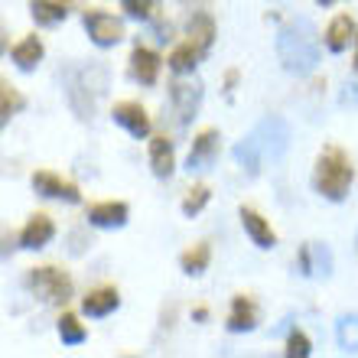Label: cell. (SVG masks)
<instances>
[{
    "instance_id": "4316f807",
    "label": "cell",
    "mask_w": 358,
    "mask_h": 358,
    "mask_svg": "<svg viewBox=\"0 0 358 358\" xmlns=\"http://www.w3.org/2000/svg\"><path fill=\"white\" fill-rule=\"evenodd\" d=\"M85 326L72 316V313H62V320H59V339L66 342V345H82L85 342Z\"/></svg>"
},
{
    "instance_id": "8992f818",
    "label": "cell",
    "mask_w": 358,
    "mask_h": 358,
    "mask_svg": "<svg viewBox=\"0 0 358 358\" xmlns=\"http://www.w3.org/2000/svg\"><path fill=\"white\" fill-rule=\"evenodd\" d=\"M170 101H173V111H176L179 124H189L199 114V104H202V82L192 72L179 76L170 88Z\"/></svg>"
},
{
    "instance_id": "d4e9b609",
    "label": "cell",
    "mask_w": 358,
    "mask_h": 358,
    "mask_svg": "<svg viewBox=\"0 0 358 358\" xmlns=\"http://www.w3.org/2000/svg\"><path fill=\"white\" fill-rule=\"evenodd\" d=\"M336 342H339L342 352H358V313H349V316H339L336 322Z\"/></svg>"
},
{
    "instance_id": "5b68a950",
    "label": "cell",
    "mask_w": 358,
    "mask_h": 358,
    "mask_svg": "<svg viewBox=\"0 0 358 358\" xmlns=\"http://www.w3.org/2000/svg\"><path fill=\"white\" fill-rule=\"evenodd\" d=\"M27 287L46 303H66L72 296V280L69 273L56 271V267H36L27 273Z\"/></svg>"
},
{
    "instance_id": "ac0fdd59",
    "label": "cell",
    "mask_w": 358,
    "mask_h": 358,
    "mask_svg": "<svg viewBox=\"0 0 358 358\" xmlns=\"http://www.w3.org/2000/svg\"><path fill=\"white\" fill-rule=\"evenodd\" d=\"M117 306H121V296H117L114 287H98V290H92L85 300H82V310H85V316H92V320H101V316L114 313Z\"/></svg>"
},
{
    "instance_id": "f546056e",
    "label": "cell",
    "mask_w": 358,
    "mask_h": 358,
    "mask_svg": "<svg viewBox=\"0 0 358 358\" xmlns=\"http://www.w3.org/2000/svg\"><path fill=\"white\" fill-rule=\"evenodd\" d=\"M310 352H313L310 339H306V336H303L300 329L290 332V339H287V355H290V358H306Z\"/></svg>"
},
{
    "instance_id": "4dcf8cb0",
    "label": "cell",
    "mask_w": 358,
    "mask_h": 358,
    "mask_svg": "<svg viewBox=\"0 0 358 358\" xmlns=\"http://www.w3.org/2000/svg\"><path fill=\"white\" fill-rule=\"evenodd\" d=\"M121 7L127 10V17L134 20H147L153 10V0H121Z\"/></svg>"
},
{
    "instance_id": "603a6c76",
    "label": "cell",
    "mask_w": 358,
    "mask_h": 358,
    "mask_svg": "<svg viewBox=\"0 0 358 358\" xmlns=\"http://www.w3.org/2000/svg\"><path fill=\"white\" fill-rule=\"evenodd\" d=\"M189 43H196L202 49V56L212 49V43H215V23H212L208 13H199V17L189 20Z\"/></svg>"
},
{
    "instance_id": "277c9868",
    "label": "cell",
    "mask_w": 358,
    "mask_h": 358,
    "mask_svg": "<svg viewBox=\"0 0 358 358\" xmlns=\"http://www.w3.org/2000/svg\"><path fill=\"white\" fill-rule=\"evenodd\" d=\"M255 141L261 143V150H264L267 160H283L287 157V150H290V124L283 121V117H277V114H267V117H261V121L255 124Z\"/></svg>"
},
{
    "instance_id": "d6a6232c",
    "label": "cell",
    "mask_w": 358,
    "mask_h": 358,
    "mask_svg": "<svg viewBox=\"0 0 358 358\" xmlns=\"http://www.w3.org/2000/svg\"><path fill=\"white\" fill-rule=\"evenodd\" d=\"M355 72H358V39H355Z\"/></svg>"
},
{
    "instance_id": "7c38bea8",
    "label": "cell",
    "mask_w": 358,
    "mask_h": 358,
    "mask_svg": "<svg viewBox=\"0 0 358 358\" xmlns=\"http://www.w3.org/2000/svg\"><path fill=\"white\" fill-rule=\"evenodd\" d=\"M160 56L147 46H134L131 52V76L134 82H141V85H153L157 78H160Z\"/></svg>"
},
{
    "instance_id": "9c48e42d",
    "label": "cell",
    "mask_w": 358,
    "mask_h": 358,
    "mask_svg": "<svg viewBox=\"0 0 358 358\" xmlns=\"http://www.w3.org/2000/svg\"><path fill=\"white\" fill-rule=\"evenodd\" d=\"M111 114H114V121L121 124V127L131 134V137H137V141L150 137V117H147V111H143L137 101H121V104H114Z\"/></svg>"
},
{
    "instance_id": "ba28073f",
    "label": "cell",
    "mask_w": 358,
    "mask_h": 358,
    "mask_svg": "<svg viewBox=\"0 0 358 358\" xmlns=\"http://www.w3.org/2000/svg\"><path fill=\"white\" fill-rule=\"evenodd\" d=\"M218 131H202L192 141V150H189V160H186V170L189 173H202V170H208L212 163L218 160Z\"/></svg>"
},
{
    "instance_id": "cb8c5ba5",
    "label": "cell",
    "mask_w": 358,
    "mask_h": 358,
    "mask_svg": "<svg viewBox=\"0 0 358 358\" xmlns=\"http://www.w3.org/2000/svg\"><path fill=\"white\" fill-rule=\"evenodd\" d=\"M199 59H202V49H199L196 43H182V46H176V49L170 52L166 66H170L176 76H189V72L196 69Z\"/></svg>"
},
{
    "instance_id": "2e32d148",
    "label": "cell",
    "mask_w": 358,
    "mask_h": 358,
    "mask_svg": "<svg viewBox=\"0 0 358 358\" xmlns=\"http://www.w3.org/2000/svg\"><path fill=\"white\" fill-rule=\"evenodd\" d=\"M355 39H358V27H355V20H352L349 13L336 17L329 23V29H326V46H329L332 52H345Z\"/></svg>"
},
{
    "instance_id": "83f0119b",
    "label": "cell",
    "mask_w": 358,
    "mask_h": 358,
    "mask_svg": "<svg viewBox=\"0 0 358 358\" xmlns=\"http://www.w3.org/2000/svg\"><path fill=\"white\" fill-rule=\"evenodd\" d=\"M20 108H23V94L3 82V85H0V114H3V121H10Z\"/></svg>"
},
{
    "instance_id": "4fadbf2b",
    "label": "cell",
    "mask_w": 358,
    "mask_h": 358,
    "mask_svg": "<svg viewBox=\"0 0 358 358\" xmlns=\"http://www.w3.org/2000/svg\"><path fill=\"white\" fill-rule=\"evenodd\" d=\"M52 235H56L52 218L49 215H33L27 225H23V231H20V245L29 248V251H39V248H46L49 241H52Z\"/></svg>"
},
{
    "instance_id": "484cf974",
    "label": "cell",
    "mask_w": 358,
    "mask_h": 358,
    "mask_svg": "<svg viewBox=\"0 0 358 358\" xmlns=\"http://www.w3.org/2000/svg\"><path fill=\"white\" fill-rule=\"evenodd\" d=\"M208 261H212V248H208V245H196V248H189L186 255L179 257V267H182L189 277H196V273H202L208 267Z\"/></svg>"
},
{
    "instance_id": "d6986e66",
    "label": "cell",
    "mask_w": 358,
    "mask_h": 358,
    "mask_svg": "<svg viewBox=\"0 0 358 358\" xmlns=\"http://www.w3.org/2000/svg\"><path fill=\"white\" fill-rule=\"evenodd\" d=\"M43 52H46V49H43V43H39L36 36H27V39H20L17 46L10 49V59L17 62L20 72H33V69L43 62Z\"/></svg>"
},
{
    "instance_id": "7a4b0ae2",
    "label": "cell",
    "mask_w": 358,
    "mask_h": 358,
    "mask_svg": "<svg viewBox=\"0 0 358 358\" xmlns=\"http://www.w3.org/2000/svg\"><path fill=\"white\" fill-rule=\"evenodd\" d=\"M59 82L66 88V101L78 121H92L98 111V101L108 92V69L101 62L88 66H66L59 72Z\"/></svg>"
},
{
    "instance_id": "9a60e30c",
    "label": "cell",
    "mask_w": 358,
    "mask_h": 358,
    "mask_svg": "<svg viewBox=\"0 0 358 358\" xmlns=\"http://www.w3.org/2000/svg\"><path fill=\"white\" fill-rule=\"evenodd\" d=\"M231 153H235V163L241 166L245 176H257V173H261V163L267 160L264 150H261V143L255 141V134H248L245 141H238Z\"/></svg>"
},
{
    "instance_id": "5bb4252c",
    "label": "cell",
    "mask_w": 358,
    "mask_h": 358,
    "mask_svg": "<svg viewBox=\"0 0 358 358\" xmlns=\"http://www.w3.org/2000/svg\"><path fill=\"white\" fill-rule=\"evenodd\" d=\"M127 206L124 202H98L88 208V225L94 228H124L127 225Z\"/></svg>"
},
{
    "instance_id": "8fae6325",
    "label": "cell",
    "mask_w": 358,
    "mask_h": 358,
    "mask_svg": "<svg viewBox=\"0 0 358 358\" xmlns=\"http://www.w3.org/2000/svg\"><path fill=\"white\" fill-rule=\"evenodd\" d=\"M300 273L306 277H320L329 280L332 277V251L326 245H310L300 251Z\"/></svg>"
},
{
    "instance_id": "1f68e13d",
    "label": "cell",
    "mask_w": 358,
    "mask_h": 358,
    "mask_svg": "<svg viewBox=\"0 0 358 358\" xmlns=\"http://www.w3.org/2000/svg\"><path fill=\"white\" fill-rule=\"evenodd\" d=\"M342 104L358 108V85H345V88H342Z\"/></svg>"
},
{
    "instance_id": "3957f363",
    "label": "cell",
    "mask_w": 358,
    "mask_h": 358,
    "mask_svg": "<svg viewBox=\"0 0 358 358\" xmlns=\"http://www.w3.org/2000/svg\"><path fill=\"white\" fill-rule=\"evenodd\" d=\"M352 163L349 157L339 150V147H326L316 160V176H313V186L320 192L322 199L329 202H342L349 196V186H352Z\"/></svg>"
},
{
    "instance_id": "6da1fadb",
    "label": "cell",
    "mask_w": 358,
    "mask_h": 358,
    "mask_svg": "<svg viewBox=\"0 0 358 358\" xmlns=\"http://www.w3.org/2000/svg\"><path fill=\"white\" fill-rule=\"evenodd\" d=\"M277 59L290 76H310L320 66V33L313 20L293 17L277 29Z\"/></svg>"
},
{
    "instance_id": "7402d4cb",
    "label": "cell",
    "mask_w": 358,
    "mask_h": 358,
    "mask_svg": "<svg viewBox=\"0 0 358 358\" xmlns=\"http://www.w3.org/2000/svg\"><path fill=\"white\" fill-rule=\"evenodd\" d=\"M29 13L39 27H59L69 17L66 3H59V0H29Z\"/></svg>"
},
{
    "instance_id": "e0dca14e",
    "label": "cell",
    "mask_w": 358,
    "mask_h": 358,
    "mask_svg": "<svg viewBox=\"0 0 358 358\" xmlns=\"http://www.w3.org/2000/svg\"><path fill=\"white\" fill-rule=\"evenodd\" d=\"M241 225H245L248 238H251V241H255L261 251H271V248L277 245V235H273V228L267 225L261 215H257L255 208H241Z\"/></svg>"
},
{
    "instance_id": "30bf717a",
    "label": "cell",
    "mask_w": 358,
    "mask_h": 358,
    "mask_svg": "<svg viewBox=\"0 0 358 358\" xmlns=\"http://www.w3.org/2000/svg\"><path fill=\"white\" fill-rule=\"evenodd\" d=\"M33 189H36L39 196H46V199L82 202V192H78V186H72V182H66V179H59L56 173H49V170L33 173Z\"/></svg>"
},
{
    "instance_id": "ffe728a7",
    "label": "cell",
    "mask_w": 358,
    "mask_h": 358,
    "mask_svg": "<svg viewBox=\"0 0 358 358\" xmlns=\"http://www.w3.org/2000/svg\"><path fill=\"white\" fill-rule=\"evenodd\" d=\"M150 166L157 179L173 176V166H176V153H173V143L166 137H153L150 141Z\"/></svg>"
},
{
    "instance_id": "836d02e7",
    "label": "cell",
    "mask_w": 358,
    "mask_h": 358,
    "mask_svg": "<svg viewBox=\"0 0 358 358\" xmlns=\"http://www.w3.org/2000/svg\"><path fill=\"white\" fill-rule=\"evenodd\" d=\"M316 3H322V7H329V3H332V0H316Z\"/></svg>"
},
{
    "instance_id": "f1b7e54d",
    "label": "cell",
    "mask_w": 358,
    "mask_h": 358,
    "mask_svg": "<svg viewBox=\"0 0 358 358\" xmlns=\"http://www.w3.org/2000/svg\"><path fill=\"white\" fill-rule=\"evenodd\" d=\"M208 196H212V192H208L206 186H196L186 199H182V215H186V218H196L199 212L208 206Z\"/></svg>"
},
{
    "instance_id": "44dd1931",
    "label": "cell",
    "mask_w": 358,
    "mask_h": 358,
    "mask_svg": "<svg viewBox=\"0 0 358 358\" xmlns=\"http://www.w3.org/2000/svg\"><path fill=\"white\" fill-rule=\"evenodd\" d=\"M257 326V306L248 296H235L231 300V313H228V329L231 332H251Z\"/></svg>"
},
{
    "instance_id": "52a82bcc",
    "label": "cell",
    "mask_w": 358,
    "mask_h": 358,
    "mask_svg": "<svg viewBox=\"0 0 358 358\" xmlns=\"http://www.w3.org/2000/svg\"><path fill=\"white\" fill-rule=\"evenodd\" d=\"M85 29H88V39H92L94 46H101V49L117 46L121 36H124L121 20L111 17V13H104V10H88L85 13Z\"/></svg>"
}]
</instances>
